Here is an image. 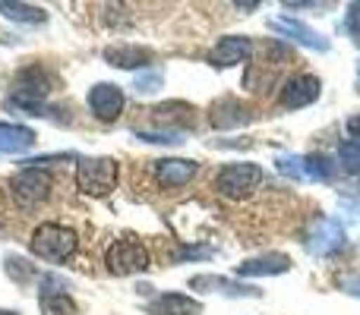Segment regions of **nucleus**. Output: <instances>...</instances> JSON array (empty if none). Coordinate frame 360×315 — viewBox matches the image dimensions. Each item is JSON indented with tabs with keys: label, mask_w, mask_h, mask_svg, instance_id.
I'll use <instances>...</instances> for the list:
<instances>
[{
	"label": "nucleus",
	"mask_w": 360,
	"mask_h": 315,
	"mask_svg": "<svg viewBox=\"0 0 360 315\" xmlns=\"http://www.w3.org/2000/svg\"><path fill=\"white\" fill-rule=\"evenodd\" d=\"M278 170L291 180H307V170H304V155H278Z\"/></svg>",
	"instance_id": "24"
},
{
	"label": "nucleus",
	"mask_w": 360,
	"mask_h": 315,
	"mask_svg": "<svg viewBox=\"0 0 360 315\" xmlns=\"http://www.w3.org/2000/svg\"><path fill=\"white\" fill-rule=\"evenodd\" d=\"M342 290H345V293H351V297H360V274H357V278L342 281Z\"/></svg>",
	"instance_id": "28"
},
{
	"label": "nucleus",
	"mask_w": 360,
	"mask_h": 315,
	"mask_svg": "<svg viewBox=\"0 0 360 315\" xmlns=\"http://www.w3.org/2000/svg\"><path fill=\"white\" fill-rule=\"evenodd\" d=\"M76 246H79V240H76L73 230L63 227V224H54V221L38 224L29 240L32 255H38V259H44V262H57V265L73 259Z\"/></svg>",
	"instance_id": "1"
},
{
	"label": "nucleus",
	"mask_w": 360,
	"mask_h": 315,
	"mask_svg": "<svg viewBox=\"0 0 360 315\" xmlns=\"http://www.w3.org/2000/svg\"><path fill=\"white\" fill-rule=\"evenodd\" d=\"M89 111L101 120V123H114L124 111V92L114 82H98V86L89 88Z\"/></svg>",
	"instance_id": "8"
},
{
	"label": "nucleus",
	"mask_w": 360,
	"mask_h": 315,
	"mask_svg": "<svg viewBox=\"0 0 360 315\" xmlns=\"http://www.w3.org/2000/svg\"><path fill=\"white\" fill-rule=\"evenodd\" d=\"M345 246V227L335 217H319L313 221L310 234H307V249L313 255H332Z\"/></svg>",
	"instance_id": "9"
},
{
	"label": "nucleus",
	"mask_w": 360,
	"mask_h": 315,
	"mask_svg": "<svg viewBox=\"0 0 360 315\" xmlns=\"http://www.w3.org/2000/svg\"><path fill=\"white\" fill-rule=\"evenodd\" d=\"M51 189H54V180L48 170L41 167H22L16 177L10 180V196L19 208H38L41 202H48Z\"/></svg>",
	"instance_id": "4"
},
{
	"label": "nucleus",
	"mask_w": 360,
	"mask_h": 315,
	"mask_svg": "<svg viewBox=\"0 0 360 315\" xmlns=\"http://www.w3.org/2000/svg\"><path fill=\"white\" fill-rule=\"evenodd\" d=\"M0 315H19V312H6V309H0Z\"/></svg>",
	"instance_id": "29"
},
{
	"label": "nucleus",
	"mask_w": 360,
	"mask_h": 315,
	"mask_svg": "<svg viewBox=\"0 0 360 315\" xmlns=\"http://www.w3.org/2000/svg\"><path fill=\"white\" fill-rule=\"evenodd\" d=\"M149 315H202V303L184 293H158L149 303Z\"/></svg>",
	"instance_id": "18"
},
{
	"label": "nucleus",
	"mask_w": 360,
	"mask_h": 315,
	"mask_svg": "<svg viewBox=\"0 0 360 315\" xmlns=\"http://www.w3.org/2000/svg\"><path fill=\"white\" fill-rule=\"evenodd\" d=\"M13 92L22 98V105L29 107H41V98H48L51 95V76L44 73L41 67H25L22 73L16 76V82H13Z\"/></svg>",
	"instance_id": "10"
},
{
	"label": "nucleus",
	"mask_w": 360,
	"mask_h": 315,
	"mask_svg": "<svg viewBox=\"0 0 360 315\" xmlns=\"http://www.w3.org/2000/svg\"><path fill=\"white\" fill-rule=\"evenodd\" d=\"M105 60L117 69H146L152 54L146 48H136V44H111V48H105Z\"/></svg>",
	"instance_id": "19"
},
{
	"label": "nucleus",
	"mask_w": 360,
	"mask_h": 315,
	"mask_svg": "<svg viewBox=\"0 0 360 315\" xmlns=\"http://www.w3.org/2000/svg\"><path fill=\"white\" fill-rule=\"evenodd\" d=\"M35 145V133L29 126L0 123V155H19V152Z\"/></svg>",
	"instance_id": "20"
},
{
	"label": "nucleus",
	"mask_w": 360,
	"mask_h": 315,
	"mask_svg": "<svg viewBox=\"0 0 360 315\" xmlns=\"http://www.w3.org/2000/svg\"><path fill=\"white\" fill-rule=\"evenodd\" d=\"M0 13L13 22H25V25H38L48 19V13L41 6H29V4H0Z\"/></svg>",
	"instance_id": "21"
},
{
	"label": "nucleus",
	"mask_w": 360,
	"mask_h": 315,
	"mask_svg": "<svg viewBox=\"0 0 360 315\" xmlns=\"http://www.w3.org/2000/svg\"><path fill=\"white\" fill-rule=\"evenodd\" d=\"M338 161H342V167L348 173H360V145L357 142H342V149H338Z\"/></svg>",
	"instance_id": "25"
},
{
	"label": "nucleus",
	"mask_w": 360,
	"mask_h": 315,
	"mask_svg": "<svg viewBox=\"0 0 360 315\" xmlns=\"http://www.w3.org/2000/svg\"><path fill=\"white\" fill-rule=\"evenodd\" d=\"M304 170L307 180H323V183H329L335 177V167L326 155H304Z\"/></svg>",
	"instance_id": "22"
},
{
	"label": "nucleus",
	"mask_w": 360,
	"mask_h": 315,
	"mask_svg": "<svg viewBox=\"0 0 360 315\" xmlns=\"http://www.w3.org/2000/svg\"><path fill=\"white\" fill-rule=\"evenodd\" d=\"M117 173H120V167L114 158H82L76 164V189L82 196L101 199L117 186Z\"/></svg>",
	"instance_id": "2"
},
{
	"label": "nucleus",
	"mask_w": 360,
	"mask_h": 315,
	"mask_svg": "<svg viewBox=\"0 0 360 315\" xmlns=\"http://www.w3.org/2000/svg\"><path fill=\"white\" fill-rule=\"evenodd\" d=\"M357 79H360V63H357Z\"/></svg>",
	"instance_id": "30"
},
{
	"label": "nucleus",
	"mask_w": 360,
	"mask_h": 315,
	"mask_svg": "<svg viewBox=\"0 0 360 315\" xmlns=\"http://www.w3.org/2000/svg\"><path fill=\"white\" fill-rule=\"evenodd\" d=\"M250 54H253V44H250V38L228 35V38H221V41H218L215 48L209 51V57H205V60H209L215 69H228V67H237V63L250 60Z\"/></svg>",
	"instance_id": "12"
},
{
	"label": "nucleus",
	"mask_w": 360,
	"mask_h": 315,
	"mask_svg": "<svg viewBox=\"0 0 360 315\" xmlns=\"http://www.w3.org/2000/svg\"><path fill=\"white\" fill-rule=\"evenodd\" d=\"M152 170H155V180L165 189H180L199 173V164L190 158H162L152 161Z\"/></svg>",
	"instance_id": "11"
},
{
	"label": "nucleus",
	"mask_w": 360,
	"mask_h": 315,
	"mask_svg": "<svg viewBox=\"0 0 360 315\" xmlns=\"http://www.w3.org/2000/svg\"><path fill=\"white\" fill-rule=\"evenodd\" d=\"M105 265L111 274L117 278H127V274H139L149 268V249L143 246V240L136 236H120L108 246L105 253Z\"/></svg>",
	"instance_id": "5"
},
{
	"label": "nucleus",
	"mask_w": 360,
	"mask_h": 315,
	"mask_svg": "<svg viewBox=\"0 0 360 315\" xmlns=\"http://www.w3.org/2000/svg\"><path fill=\"white\" fill-rule=\"evenodd\" d=\"M319 95H323V82L310 73H297V76H288L285 79L278 105L288 107V111H297V107H310L313 101H319Z\"/></svg>",
	"instance_id": "7"
},
{
	"label": "nucleus",
	"mask_w": 360,
	"mask_h": 315,
	"mask_svg": "<svg viewBox=\"0 0 360 315\" xmlns=\"http://www.w3.org/2000/svg\"><path fill=\"white\" fill-rule=\"evenodd\" d=\"M348 136H351V142L360 145V114H354V117L348 120Z\"/></svg>",
	"instance_id": "27"
},
{
	"label": "nucleus",
	"mask_w": 360,
	"mask_h": 315,
	"mask_svg": "<svg viewBox=\"0 0 360 315\" xmlns=\"http://www.w3.org/2000/svg\"><path fill=\"white\" fill-rule=\"evenodd\" d=\"M272 29H275V32H281V35H288L291 41L304 44V48H313V51H329V41H326V38L319 35V32H313L310 25L297 22V19H291V16L275 19Z\"/></svg>",
	"instance_id": "17"
},
{
	"label": "nucleus",
	"mask_w": 360,
	"mask_h": 315,
	"mask_svg": "<svg viewBox=\"0 0 360 315\" xmlns=\"http://www.w3.org/2000/svg\"><path fill=\"white\" fill-rule=\"evenodd\" d=\"M262 177L266 173H262L259 164H253V161H234V164H224L215 173V189L224 199H243L253 189H259Z\"/></svg>",
	"instance_id": "3"
},
{
	"label": "nucleus",
	"mask_w": 360,
	"mask_h": 315,
	"mask_svg": "<svg viewBox=\"0 0 360 315\" xmlns=\"http://www.w3.org/2000/svg\"><path fill=\"white\" fill-rule=\"evenodd\" d=\"M209 120L215 130H237V126H247L253 120V111L240 98H221L209 107Z\"/></svg>",
	"instance_id": "13"
},
{
	"label": "nucleus",
	"mask_w": 360,
	"mask_h": 315,
	"mask_svg": "<svg viewBox=\"0 0 360 315\" xmlns=\"http://www.w3.org/2000/svg\"><path fill=\"white\" fill-rule=\"evenodd\" d=\"M190 290L221 293V297H259L256 287L240 284V281H231V278H215V274H196V278H190Z\"/></svg>",
	"instance_id": "15"
},
{
	"label": "nucleus",
	"mask_w": 360,
	"mask_h": 315,
	"mask_svg": "<svg viewBox=\"0 0 360 315\" xmlns=\"http://www.w3.org/2000/svg\"><path fill=\"white\" fill-rule=\"evenodd\" d=\"M38 306L44 315H76V303L70 297V284L60 274H44L38 281Z\"/></svg>",
	"instance_id": "6"
},
{
	"label": "nucleus",
	"mask_w": 360,
	"mask_h": 315,
	"mask_svg": "<svg viewBox=\"0 0 360 315\" xmlns=\"http://www.w3.org/2000/svg\"><path fill=\"white\" fill-rule=\"evenodd\" d=\"M6 274H10L13 281H19V284H25V281L35 274V268L29 265L25 259H16V255H6Z\"/></svg>",
	"instance_id": "26"
},
{
	"label": "nucleus",
	"mask_w": 360,
	"mask_h": 315,
	"mask_svg": "<svg viewBox=\"0 0 360 315\" xmlns=\"http://www.w3.org/2000/svg\"><path fill=\"white\" fill-rule=\"evenodd\" d=\"M152 123L162 126V133H180L196 123V111L184 101H168V105H158L152 111Z\"/></svg>",
	"instance_id": "14"
},
{
	"label": "nucleus",
	"mask_w": 360,
	"mask_h": 315,
	"mask_svg": "<svg viewBox=\"0 0 360 315\" xmlns=\"http://www.w3.org/2000/svg\"><path fill=\"white\" fill-rule=\"evenodd\" d=\"M291 268V259L285 253H266L256 259H243L237 265V278H266V274H285Z\"/></svg>",
	"instance_id": "16"
},
{
	"label": "nucleus",
	"mask_w": 360,
	"mask_h": 315,
	"mask_svg": "<svg viewBox=\"0 0 360 315\" xmlns=\"http://www.w3.org/2000/svg\"><path fill=\"white\" fill-rule=\"evenodd\" d=\"M165 76L158 73V69H146V73L136 76V82H133V88H136V95H155L158 88H162Z\"/></svg>",
	"instance_id": "23"
}]
</instances>
